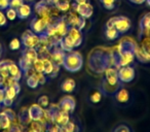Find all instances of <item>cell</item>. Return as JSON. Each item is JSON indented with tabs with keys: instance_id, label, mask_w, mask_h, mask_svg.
<instances>
[{
	"instance_id": "53",
	"label": "cell",
	"mask_w": 150,
	"mask_h": 132,
	"mask_svg": "<svg viewBox=\"0 0 150 132\" xmlns=\"http://www.w3.org/2000/svg\"><path fill=\"white\" fill-rule=\"evenodd\" d=\"M2 52H3L2 46H1V44H0V58H1V56H2Z\"/></svg>"
},
{
	"instance_id": "34",
	"label": "cell",
	"mask_w": 150,
	"mask_h": 132,
	"mask_svg": "<svg viewBox=\"0 0 150 132\" xmlns=\"http://www.w3.org/2000/svg\"><path fill=\"white\" fill-rule=\"evenodd\" d=\"M27 85L28 87H30L32 89H35L39 86V82H38L37 76H35V72L33 74H31V76H27Z\"/></svg>"
},
{
	"instance_id": "25",
	"label": "cell",
	"mask_w": 150,
	"mask_h": 132,
	"mask_svg": "<svg viewBox=\"0 0 150 132\" xmlns=\"http://www.w3.org/2000/svg\"><path fill=\"white\" fill-rule=\"evenodd\" d=\"M22 56L25 57L30 62L33 63V61L39 57V54H38V51L36 50V48H25V50L23 51V55H22Z\"/></svg>"
},
{
	"instance_id": "32",
	"label": "cell",
	"mask_w": 150,
	"mask_h": 132,
	"mask_svg": "<svg viewBox=\"0 0 150 132\" xmlns=\"http://www.w3.org/2000/svg\"><path fill=\"white\" fill-rule=\"evenodd\" d=\"M104 63L105 66H116L117 65V57L114 54H108L106 57H104Z\"/></svg>"
},
{
	"instance_id": "56",
	"label": "cell",
	"mask_w": 150,
	"mask_h": 132,
	"mask_svg": "<svg viewBox=\"0 0 150 132\" xmlns=\"http://www.w3.org/2000/svg\"><path fill=\"white\" fill-rule=\"evenodd\" d=\"M26 1H28V2H32V1H34V0H26Z\"/></svg>"
},
{
	"instance_id": "16",
	"label": "cell",
	"mask_w": 150,
	"mask_h": 132,
	"mask_svg": "<svg viewBox=\"0 0 150 132\" xmlns=\"http://www.w3.org/2000/svg\"><path fill=\"white\" fill-rule=\"evenodd\" d=\"M54 29H56V36L62 38L63 36L66 35L69 29V25L64 19L58 21L57 23H54Z\"/></svg>"
},
{
	"instance_id": "37",
	"label": "cell",
	"mask_w": 150,
	"mask_h": 132,
	"mask_svg": "<svg viewBox=\"0 0 150 132\" xmlns=\"http://www.w3.org/2000/svg\"><path fill=\"white\" fill-rule=\"evenodd\" d=\"M19 66L21 67V69L23 70V71H26L27 69L32 67V62H30L28 59H26L25 57L22 56V58L20 59V61H19Z\"/></svg>"
},
{
	"instance_id": "13",
	"label": "cell",
	"mask_w": 150,
	"mask_h": 132,
	"mask_svg": "<svg viewBox=\"0 0 150 132\" xmlns=\"http://www.w3.org/2000/svg\"><path fill=\"white\" fill-rule=\"evenodd\" d=\"M43 107L40 106L39 104H32L31 106L28 108V116H29L31 121H39L43 116Z\"/></svg>"
},
{
	"instance_id": "8",
	"label": "cell",
	"mask_w": 150,
	"mask_h": 132,
	"mask_svg": "<svg viewBox=\"0 0 150 132\" xmlns=\"http://www.w3.org/2000/svg\"><path fill=\"white\" fill-rule=\"evenodd\" d=\"M74 11L81 18L90 19L93 16V14H94V7H93V5L91 3L86 2V3H81V4H75Z\"/></svg>"
},
{
	"instance_id": "43",
	"label": "cell",
	"mask_w": 150,
	"mask_h": 132,
	"mask_svg": "<svg viewBox=\"0 0 150 132\" xmlns=\"http://www.w3.org/2000/svg\"><path fill=\"white\" fill-rule=\"evenodd\" d=\"M25 0H9V7H13V9H19L22 4L24 3Z\"/></svg>"
},
{
	"instance_id": "35",
	"label": "cell",
	"mask_w": 150,
	"mask_h": 132,
	"mask_svg": "<svg viewBox=\"0 0 150 132\" xmlns=\"http://www.w3.org/2000/svg\"><path fill=\"white\" fill-rule=\"evenodd\" d=\"M56 7L59 9L60 11H62V13H66V11H69L71 9V3L70 1H61V2H58L56 3Z\"/></svg>"
},
{
	"instance_id": "39",
	"label": "cell",
	"mask_w": 150,
	"mask_h": 132,
	"mask_svg": "<svg viewBox=\"0 0 150 132\" xmlns=\"http://www.w3.org/2000/svg\"><path fill=\"white\" fill-rule=\"evenodd\" d=\"M100 2L102 3L104 9H108V11H111V9H113L115 7L117 0H100Z\"/></svg>"
},
{
	"instance_id": "18",
	"label": "cell",
	"mask_w": 150,
	"mask_h": 132,
	"mask_svg": "<svg viewBox=\"0 0 150 132\" xmlns=\"http://www.w3.org/2000/svg\"><path fill=\"white\" fill-rule=\"evenodd\" d=\"M35 13L38 17H47L50 16V6H47L45 1L40 0L39 2L35 4Z\"/></svg>"
},
{
	"instance_id": "28",
	"label": "cell",
	"mask_w": 150,
	"mask_h": 132,
	"mask_svg": "<svg viewBox=\"0 0 150 132\" xmlns=\"http://www.w3.org/2000/svg\"><path fill=\"white\" fill-rule=\"evenodd\" d=\"M29 124L30 131H45V130H47L46 124H43L40 121H31Z\"/></svg>"
},
{
	"instance_id": "19",
	"label": "cell",
	"mask_w": 150,
	"mask_h": 132,
	"mask_svg": "<svg viewBox=\"0 0 150 132\" xmlns=\"http://www.w3.org/2000/svg\"><path fill=\"white\" fill-rule=\"evenodd\" d=\"M59 44H60V49H61V50L66 51V52H72V50L75 48L74 41H73V40L71 39V38L69 37L67 34L61 38Z\"/></svg>"
},
{
	"instance_id": "38",
	"label": "cell",
	"mask_w": 150,
	"mask_h": 132,
	"mask_svg": "<svg viewBox=\"0 0 150 132\" xmlns=\"http://www.w3.org/2000/svg\"><path fill=\"white\" fill-rule=\"evenodd\" d=\"M5 16H6L8 21H15L18 18L17 9H13V7H7V9H5Z\"/></svg>"
},
{
	"instance_id": "7",
	"label": "cell",
	"mask_w": 150,
	"mask_h": 132,
	"mask_svg": "<svg viewBox=\"0 0 150 132\" xmlns=\"http://www.w3.org/2000/svg\"><path fill=\"white\" fill-rule=\"evenodd\" d=\"M113 26L117 29L119 33H127L132 27L131 20L125 16H119V17H114V23Z\"/></svg>"
},
{
	"instance_id": "31",
	"label": "cell",
	"mask_w": 150,
	"mask_h": 132,
	"mask_svg": "<svg viewBox=\"0 0 150 132\" xmlns=\"http://www.w3.org/2000/svg\"><path fill=\"white\" fill-rule=\"evenodd\" d=\"M103 97V92H101L100 90H93L92 93L90 94V101L92 103H99L102 100Z\"/></svg>"
},
{
	"instance_id": "54",
	"label": "cell",
	"mask_w": 150,
	"mask_h": 132,
	"mask_svg": "<svg viewBox=\"0 0 150 132\" xmlns=\"http://www.w3.org/2000/svg\"><path fill=\"white\" fill-rule=\"evenodd\" d=\"M45 2L46 3H52V0H46Z\"/></svg>"
},
{
	"instance_id": "26",
	"label": "cell",
	"mask_w": 150,
	"mask_h": 132,
	"mask_svg": "<svg viewBox=\"0 0 150 132\" xmlns=\"http://www.w3.org/2000/svg\"><path fill=\"white\" fill-rule=\"evenodd\" d=\"M80 20H81V17L78 15L76 11H72V13L69 14V16L67 17V23L70 27H77L78 24H79Z\"/></svg>"
},
{
	"instance_id": "40",
	"label": "cell",
	"mask_w": 150,
	"mask_h": 132,
	"mask_svg": "<svg viewBox=\"0 0 150 132\" xmlns=\"http://www.w3.org/2000/svg\"><path fill=\"white\" fill-rule=\"evenodd\" d=\"M9 49L11 51H17V50H20L22 46V41L19 39V38H13L11 41L9 42Z\"/></svg>"
},
{
	"instance_id": "10",
	"label": "cell",
	"mask_w": 150,
	"mask_h": 132,
	"mask_svg": "<svg viewBox=\"0 0 150 132\" xmlns=\"http://www.w3.org/2000/svg\"><path fill=\"white\" fill-rule=\"evenodd\" d=\"M42 58V57H41ZM43 65H44V69H43V73L45 76H56L58 74L59 68L60 66H57L52 63V61L50 60L48 57H43Z\"/></svg>"
},
{
	"instance_id": "3",
	"label": "cell",
	"mask_w": 150,
	"mask_h": 132,
	"mask_svg": "<svg viewBox=\"0 0 150 132\" xmlns=\"http://www.w3.org/2000/svg\"><path fill=\"white\" fill-rule=\"evenodd\" d=\"M21 41L25 48H36L40 41V35L34 33L32 30H26L22 34Z\"/></svg>"
},
{
	"instance_id": "9",
	"label": "cell",
	"mask_w": 150,
	"mask_h": 132,
	"mask_svg": "<svg viewBox=\"0 0 150 132\" xmlns=\"http://www.w3.org/2000/svg\"><path fill=\"white\" fill-rule=\"evenodd\" d=\"M52 122L57 123L58 125L63 126L70 121L69 113H66V111H61L60 108L52 109Z\"/></svg>"
},
{
	"instance_id": "47",
	"label": "cell",
	"mask_w": 150,
	"mask_h": 132,
	"mask_svg": "<svg viewBox=\"0 0 150 132\" xmlns=\"http://www.w3.org/2000/svg\"><path fill=\"white\" fill-rule=\"evenodd\" d=\"M7 7H9V0H0V9L5 11Z\"/></svg>"
},
{
	"instance_id": "33",
	"label": "cell",
	"mask_w": 150,
	"mask_h": 132,
	"mask_svg": "<svg viewBox=\"0 0 150 132\" xmlns=\"http://www.w3.org/2000/svg\"><path fill=\"white\" fill-rule=\"evenodd\" d=\"M32 68L37 72H43V69H44L43 59L39 58V57H38L37 59H35V60L33 61V63H32Z\"/></svg>"
},
{
	"instance_id": "22",
	"label": "cell",
	"mask_w": 150,
	"mask_h": 132,
	"mask_svg": "<svg viewBox=\"0 0 150 132\" xmlns=\"http://www.w3.org/2000/svg\"><path fill=\"white\" fill-rule=\"evenodd\" d=\"M115 99L119 103H127L129 100V92L125 88L118 89L115 92Z\"/></svg>"
},
{
	"instance_id": "29",
	"label": "cell",
	"mask_w": 150,
	"mask_h": 132,
	"mask_svg": "<svg viewBox=\"0 0 150 132\" xmlns=\"http://www.w3.org/2000/svg\"><path fill=\"white\" fill-rule=\"evenodd\" d=\"M11 60H2L0 61V76L5 78L9 76L8 73V63Z\"/></svg>"
},
{
	"instance_id": "27",
	"label": "cell",
	"mask_w": 150,
	"mask_h": 132,
	"mask_svg": "<svg viewBox=\"0 0 150 132\" xmlns=\"http://www.w3.org/2000/svg\"><path fill=\"white\" fill-rule=\"evenodd\" d=\"M119 32L115 27H106L105 29V36L108 40H115L119 37Z\"/></svg>"
},
{
	"instance_id": "36",
	"label": "cell",
	"mask_w": 150,
	"mask_h": 132,
	"mask_svg": "<svg viewBox=\"0 0 150 132\" xmlns=\"http://www.w3.org/2000/svg\"><path fill=\"white\" fill-rule=\"evenodd\" d=\"M75 130H78V127L76 126V124L74 122L69 121L68 123H66L65 125L61 126V131L63 132H73Z\"/></svg>"
},
{
	"instance_id": "14",
	"label": "cell",
	"mask_w": 150,
	"mask_h": 132,
	"mask_svg": "<svg viewBox=\"0 0 150 132\" xmlns=\"http://www.w3.org/2000/svg\"><path fill=\"white\" fill-rule=\"evenodd\" d=\"M59 108L66 113H72L75 108V100L72 96H66L61 100L59 104Z\"/></svg>"
},
{
	"instance_id": "4",
	"label": "cell",
	"mask_w": 150,
	"mask_h": 132,
	"mask_svg": "<svg viewBox=\"0 0 150 132\" xmlns=\"http://www.w3.org/2000/svg\"><path fill=\"white\" fill-rule=\"evenodd\" d=\"M20 90H21L20 84L17 85V86L5 87L4 88L5 97H4V100H3L2 104L4 105L5 107L11 106L13 103V101H15V99L17 98L18 94L20 93Z\"/></svg>"
},
{
	"instance_id": "1",
	"label": "cell",
	"mask_w": 150,
	"mask_h": 132,
	"mask_svg": "<svg viewBox=\"0 0 150 132\" xmlns=\"http://www.w3.org/2000/svg\"><path fill=\"white\" fill-rule=\"evenodd\" d=\"M83 65V60L79 53L77 52H69V54L66 55L64 61V66L68 71L70 72H76L81 69Z\"/></svg>"
},
{
	"instance_id": "24",
	"label": "cell",
	"mask_w": 150,
	"mask_h": 132,
	"mask_svg": "<svg viewBox=\"0 0 150 132\" xmlns=\"http://www.w3.org/2000/svg\"><path fill=\"white\" fill-rule=\"evenodd\" d=\"M0 126L3 130H11V119L4 111L0 113Z\"/></svg>"
},
{
	"instance_id": "6",
	"label": "cell",
	"mask_w": 150,
	"mask_h": 132,
	"mask_svg": "<svg viewBox=\"0 0 150 132\" xmlns=\"http://www.w3.org/2000/svg\"><path fill=\"white\" fill-rule=\"evenodd\" d=\"M135 53L134 50H125L118 54V58H117V65L116 68L118 69L120 66H127V65H131L132 63L135 61Z\"/></svg>"
},
{
	"instance_id": "23",
	"label": "cell",
	"mask_w": 150,
	"mask_h": 132,
	"mask_svg": "<svg viewBox=\"0 0 150 132\" xmlns=\"http://www.w3.org/2000/svg\"><path fill=\"white\" fill-rule=\"evenodd\" d=\"M75 88H76V83H75V81L73 78H70L64 80L62 85H61V89L65 93H72L75 90Z\"/></svg>"
},
{
	"instance_id": "20",
	"label": "cell",
	"mask_w": 150,
	"mask_h": 132,
	"mask_svg": "<svg viewBox=\"0 0 150 132\" xmlns=\"http://www.w3.org/2000/svg\"><path fill=\"white\" fill-rule=\"evenodd\" d=\"M134 53H135L136 58L141 62H149L150 61V54L144 48H139V46H135Z\"/></svg>"
},
{
	"instance_id": "55",
	"label": "cell",
	"mask_w": 150,
	"mask_h": 132,
	"mask_svg": "<svg viewBox=\"0 0 150 132\" xmlns=\"http://www.w3.org/2000/svg\"><path fill=\"white\" fill-rule=\"evenodd\" d=\"M146 2H147V4L150 6V0H146Z\"/></svg>"
},
{
	"instance_id": "49",
	"label": "cell",
	"mask_w": 150,
	"mask_h": 132,
	"mask_svg": "<svg viewBox=\"0 0 150 132\" xmlns=\"http://www.w3.org/2000/svg\"><path fill=\"white\" fill-rule=\"evenodd\" d=\"M5 93H4V88H1L0 87V104H2L3 100H4Z\"/></svg>"
},
{
	"instance_id": "51",
	"label": "cell",
	"mask_w": 150,
	"mask_h": 132,
	"mask_svg": "<svg viewBox=\"0 0 150 132\" xmlns=\"http://www.w3.org/2000/svg\"><path fill=\"white\" fill-rule=\"evenodd\" d=\"M75 4H81V3L88 2V0H74Z\"/></svg>"
},
{
	"instance_id": "42",
	"label": "cell",
	"mask_w": 150,
	"mask_h": 132,
	"mask_svg": "<svg viewBox=\"0 0 150 132\" xmlns=\"http://www.w3.org/2000/svg\"><path fill=\"white\" fill-rule=\"evenodd\" d=\"M142 26H143L144 29L148 30V31L150 30V13L144 16L143 20H142Z\"/></svg>"
},
{
	"instance_id": "44",
	"label": "cell",
	"mask_w": 150,
	"mask_h": 132,
	"mask_svg": "<svg viewBox=\"0 0 150 132\" xmlns=\"http://www.w3.org/2000/svg\"><path fill=\"white\" fill-rule=\"evenodd\" d=\"M47 131H52V132H58L61 131V126L58 125L54 122H52L50 124H48L47 126Z\"/></svg>"
},
{
	"instance_id": "11",
	"label": "cell",
	"mask_w": 150,
	"mask_h": 132,
	"mask_svg": "<svg viewBox=\"0 0 150 132\" xmlns=\"http://www.w3.org/2000/svg\"><path fill=\"white\" fill-rule=\"evenodd\" d=\"M67 35L74 41L75 48L79 46L82 44V39H83V35H82V30H80L77 27H70L67 32Z\"/></svg>"
},
{
	"instance_id": "17",
	"label": "cell",
	"mask_w": 150,
	"mask_h": 132,
	"mask_svg": "<svg viewBox=\"0 0 150 132\" xmlns=\"http://www.w3.org/2000/svg\"><path fill=\"white\" fill-rule=\"evenodd\" d=\"M8 73L11 78H16L17 81H20L23 76V70L19 66V64H16L13 61H9L8 63Z\"/></svg>"
},
{
	"instance_id": "57",
	"label": "cell",
	"mask_w": 150,
	"mask_h": 132,
	"mask_svg": "<svg viewBox=\"0 0 150 132\" xmlns=\"http://www.w3.org/2000/svg\"><path fill=\"white\" fill-rule=\"evenodd\" d=\"M1 105H2V104H0V108H1Z\"/></svg>"
},
{
	"instance_id": "2",
	"label": "cell",
	"mask_w": 150,
	"mask_h": 132,
	"mask_svg": "<svg viewBox=\"0 0 150 132\" xmlns=\"http://www.w3.org/2000/svg\"><path fill=\"white\" fill-rule=\"evenodd\" d=\"M52 24V18L47 16V17H38L32 20L31 22V30L36 34H44L46 28L48 25Z\"/></svg>"
},
{
	"instance_id": "12",
	"label": "cell",
	"mask_w": 150,
	"mask_h": 132,
	"mask_svg": "<svg viewBox=\"0 0 150 132\" xmlns=\"http://www.w3.org/2000/svg\"><path fill=\"white\" fill-rule=\"evenodd\" d=\"M105 82L110 85H116L119 84L118 78V72H117L116 67H110L107 66L105 69Z\"/></svg>"
},
{
	"instance_id": "21",
	"label": "cell",
	"mask_w": 150,
	"mask_h": 132,
	"mask_svg": "<svg viewBox=\"0 0 150 132\" xmlns=\"http://www.w3.org/2000/svg\"><path fill=\"white\" fill-rule=\"evenodd\" d=\"M17 13L18 18H20V19H28L32 14V7L28 3H23L19 9H17Z\"/></svg>"
},
{
	"instance_id": "46",
	"label": "cell",
	"mask_w": 150,
	"mask_h": 132,
	"mask_svg": "<svg viewBox=\"0 0 150 132\" xmlns=\"http://www.w3.org/2000/svg\"><path fill=\"white\" fill-rule=\"evenodd\" d=\"M7 24V18L5 16V13L0 9V27H4Z\"/></svg>"
},
{
	"instance_id": "45",
	"label": "cell",
	"mask_w": 150,
	"mask_h": 132,
	"mask_svg": "<svg viewBox=\"0 0 150 132\" xmlns=\"http://www.w3.org/2000/svg\"><path fill=\"white\" fill-rule=\"evenodd\" d=\"M35 76H37L38 82H39V85L45 84V82H46V76H45V74H44L43 72H37V71H35Z\"/></svg>"
},
{
	"instance_id": "5",
	"label": "cell",
	"mask_w": 150,
	"mask_h": 132,
	"mask_svg": "<svg viewBox=\"0 0 150 132\" xmlns=\"http://www.w3.org/2000/svg\"><path fill=\"white\" fill-rule=\"evenodd\" d=\"M118 72V78L119 82L121 83H131L132 81L135 78L136 71L135 68L127 65V66H120V67L117 69Z\"/></svg>"
},
{
	"instance_id": "15",
	"label": "cell",
	"mask_w": 150,
	"mask_h": 132,
	"mask_svg": "<svg viewBox=\"0 0 150 132\" xmlns=\"http://www.w3.org/2000/svg\"><path fill=\"white\" fill-rule=\"evenodd\" d=\"M65 57H66V54H65L64 51L61 50V49L54 50V52L50 53V59L52 61V63H54V65H57V66H61V65L64 64Z\"/></svg>"
},
{
	"instance_id": "30",
	"label": "cell",
	"mask_w": 150,
	"mask_h": 132,
	"mask_svg": "<svg viewBox=\"0 0 150 132\" xmlns=\"http://www.w3.org/2000/svg\"><path fill=\"white\" fill-rule=\"evenodd\" d=\"M119 88V84H116V85H110L108 84V83H106L104 81V84H103V92L107 93V94H113V93H115L117 90H118Z\"/></svg>"
},
{
	"instance_id": "41",
	"label": "cell",
	"mask_w": 150,
	"mask_h": 132,
	"mask_svg": "<svg viewBox=\"0 0 150 132\" xmlns=\"http://www.w3.org/2000/svg\"><path fill=\"white\" fill-rule=\"evenodd\" d=\"M38 104L43 107V108H45V107H47L50 105V98L46 95H42V96H40L38 98Z\"/></svg>"
},
{
	"instance_id": "48",
	"label": "cell",
	"mask_w": 150,
	"mask_h": 132,
	"mask_svg": "<svg viewBox=\"0 0 150 132\" xmlns=\"http://www.w3.org/2000/svg\"><path fill=\"white\" fill-rule=\"evenodd\" d=\"M114 131H118V132H129L131 131V129H129L127 126L125 125H120L118 126V127H116L114 129Z\"/></svg>"
},
{
	"instance_id": "50",
	"label": "cell",
	"mask_w": 150,
	"mask_h": 132,
	"mask_svg": "<svg viewBox=\"0 0 150 132\" xmlns=\"http://www.w3.org/2000/svg\"><path fill=\"white\" fill-rule=\"evenodd\" d=\"M129 1L135 4H143L144 2H146V0H129Z\"/></svg>"
},
{
	"instance_id": "52",
	"label": "cell",
	"mask_w": 150,
	"mask_h": 132,
	"mask_svg": "<svg viewBox=\"0 0 150 132\" xmlns=\"http://www.w3.org/2000/svg\"><path fill=\"white\" fill-rule=\"evenodd\" d=\"M61 1H71V0H52V4H56V3L61 2Z\"/></svg>"
}]
</instances>
